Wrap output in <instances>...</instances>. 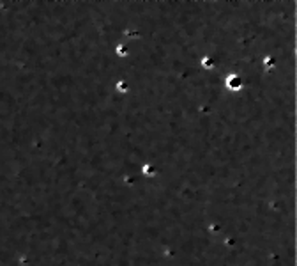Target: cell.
<instances>
[{"mask_svg":"<svg viewBox=\"0 0 297 266\" xmlns=\"http://www.w3.org/2000/svg\"><path fill=\"white\" fill-rule=\"evenodd\" d=\"M226 85H228V89H241V85H242V82H241V78L237 76V75H232V76L226 80Z\"/></svg>","mask_w":297,"mask_h":266,"instance_id":"cell-1","label":"cell"},{"mask_svg":"<svg viewBox=\"0 0 297 266\" xmlns=\"http://www.w3.org/2000/svg\"><path fill=\"white\" fill-rule=\"evenodd\" d=\"M119 91H122V92L128 91V85H126V82H120V84H119Z\"/></svg>","mask_w":297,"mask_h":266,"instance_id":"cell-2","label":"cell"}]
</instances>
